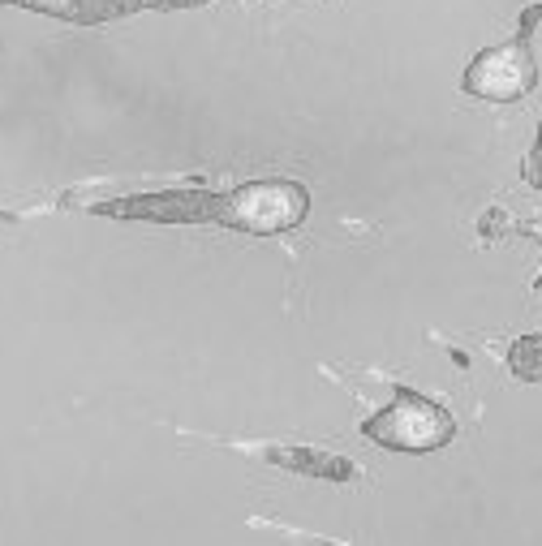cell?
Here are the masks:
<instances>
[{
	"label": "cell",
	"mask_w": 542,
	"mask_h": 546,
	"mask_svg": "<svg viewBox=\"0 0 542 546\" xmlns=\"http://www.w3.org/2000/svg\"><path fill=\"white\" fill-rule=\"evenodd\" d=\"M362 435L396 452H435L456 435V422L444 405L409 392V387H396V400L362 422Z\"/></svg>",
	"instance_id": "obj_1"
},
{
	"label": "cell",
	"mask_w": 542,
	"mask_h": 546,
	"mask_svg": "<svg viewBox=\"0 0 542 546\" xmlns=\"http://www.w3.org/2000/svg\"><path fill=\"white\" fill-rule=\"evenodd\" d=\"M512 357H521V362H512V375H521V379H542V340L530 336V340H521L517 349H512Z\"/></svg>",
	"instance_id": "obj_4"
},
{
	"label": "cell",
	"mask_w": 542,
	"mask_h": 546,
	"mask_svg": "<svg viewBox=\"0 0 542 546\" xmlns=\"http://www.w3.org/2000/svg\"><path fill=\"white\" fill-rule=\"evenodd\" d=\"M538 82L534 56L525 52V43H504V48H487L474 65L465 69V91L491 104H512V99L530 95Z\"/></svg>",
	"instance_id": "obj_3"
},
{
	"label": "cell",
	"mask_w": 542,
	"mask_h": 546,
	"mask_svg": "<svg viewBox=\"0 0 542 546\" xmlns=\"http://www.w3.org/2000/svg\"><path fill=\"white\" fill-rule=\"evenodd\" d=\"M310 211V198L302 185L293 181H254L241 185L233 198L220 203V220L233 228H246V233H284V228H297Z\"/></svg>",
	"instance_id": "obj_2"
},
{
	"label": "cell",
	"mask_w": 542,
	"mask_h": 546,
	"mask_svg": "<svg viewBox=\"0 0 542 546\" xmlns=\"http://www.w3.org/2000/svg\"><path fill=\"white\" fill-rule=\"evenodd\" d=\"M538 18H542V5H538V9H530V13H525V22H521V39H525V35H530V31H534V22H538Z\"/></svg>",
	"instance_id": "obj_5"
}]
</instances>
